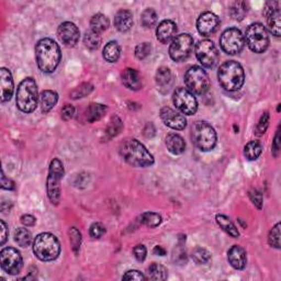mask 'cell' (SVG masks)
<instances>
[{
	"instance_id": "2",
	"label": "cell",
	"mask_w": 281,
	"mask_h": 281,
	"mask_svg": "<svg viewBox=\"0 0 281 281\" xmlns=\"http://www.w3.org/2000/svg\"><path fill=\"white\" fill-rule=\"evenodd\" d=\"M121 157L133 167H149L154 164V157L136 139H126L120 144Z\"/></svg>"
},
{
	"instance_id": "25",
	"label": "cell",
	"mask_w": 281,
	"mask_h": 281,
	"mask_svg": "<svg viewBox=\"0 0 281 281\" xmlns=\"http://www.w3.org/2000/svg\"><path fill=\"white\" fill-rule=\"evenodd\" d=\"M58 101V95L53 90H44L40 96L41 109L44 113H48L56 106Z\"/></svg>"
},
{
	"instance_id": "45",
	"label": "cell",
	"mask_w": 281,
	"mask_h": 281,
	"mask_svg": "<svg viewBox=\"0 0 281 281\" xmlns=\"http://www.w3.org/2000/svg\"><path fill=\"white\" fill-rule=\"evenodd\" d=\"M107 232V229L105 227V225L102 223H99V222H96L94 223L93 225L90 226L89 228V234H90V236L97 239V238H100L104 236V235L106 234Z\"/></svg>"
},
{
	"instance_id": "10",
	"label": "cell",
	"mask_w": 281,
	"mask_h": 281,
	"mask_svg": "<svg viewBox=\"0 0 281 281\" xmlns=\"http://www.w3.org/2000/svg\"><path fill=\"white\" fill-rule=\"evenodd\" d=\"M220 45L228 55L238 54L244 49L245 39L241 30L237 28L226 29L220 38Z\"/></svg>"
},
{
	"instance_id": "26",
	"label": "cell",
	"mask_w": 281,
	"mask_h": 281,
	"mask_svg": "<svg viewBox=\"0 0 281 281\" xmlns=\"http://www.w3.org/2000/svg\"><path fill=\"white\" fill-rule=\"evenodd\" d=\"M108 111L107 106L101 104H91L86 111V119L89 123H94L96 121H99L105 116Z\"/></svg>"
},
{
	"instance_id": "48",
	"label": "cell",
	"mask_w": 281,
	"mask_h": 281,
	"mask_svg": "<svg viewBox=\"0 0 281 281\" xmlns=\"http://www.w3.org/2000/svg\"><path fill=\"white\" fill-rule=\"evenodd\" d=\"M123 280H145L146 277L144 275H143L139 270H129V272H126L125 275L122 277Z\"/></svg>"
},
{
	"instance_id": "43",
	"label": "cell",
	"mask_w": 281,
	"mask_h": 281,
	"mask_svg": "<svg viewBox=\"0 0 281 281\" xmlns=\"http://www.w3.org/2000/svg\"><path fill=\"white\" fill-rule=\"evenodd\" d=\"M152 45L149 42H144L137 45L135 48V56L137 59H145L151 54Z\"/></svg>"
},
{
	"instance_id": "15",
	"label": "cell",
	"mask_w": 281,
	"mask_h": 281,
	"mask_svg": "<svg viewBox=\"0 0 281 281\" xmlns=\"http://www.w3.org/2000/svg\"><path fill=\"white\" fill-rule=\"evenodd\" d=\"M57 37L65 47L73 48L78 43L80 32L77 25L73 22H63L57 29Z\"/></svg>"
},
{
	"instance_id": "16",
	"label": "cell",
	"mask_w": 281,
	"mask_h": 281,
	"mask_svg": "<svg viewBox=\"0 0 281 281\" xmlns=\"http://www.w3.org/2000/svg\"><path fill=\"white\" fill-rule=\"evenodd\" d=\"M264 14L267 18V24L268 28L276 37H280L281 34V23H280V9H279V2L277 1H270L266 3V7L264 9Z\"/></svg>"
},
{
	"instance_id": "39",
	"label": "cell",
	"mask_w": 281,
	"mask_h": 281,
	"mask_svg": "<svg viewBox=\"0 0 281 281\" xmlns=\"http://www.w3.org/2000/svg\"><path fill=\"white\" fill-rule=\"evenodd\" d=\"M155 79H156V83H157L158 86H161V87L167 86L171 80L170 69L167 68V67H164V66H163V67H160L156 71Z\"/></svg>"
},
{
	"instance_id": "38",
	"label": "cell",
	"mask_w": 281,
	"mask_h": 281,
	"mask_svg": "<svg viewBox=\"0 0 281 281\" xmlns=\"http://www.w3.org/2000/svg\"><path fill=\"white\" fill-rule=\"evenodd\" d=\"M84 44L90 50H97L101 44L100 34L94 31H87L84 35Z\"/></svg>"
},
{
	"instance_id": "37",
	"label": "cell",
	"mask_w": 281,
	"mask_h": 281,
	"mask_svg": "<svg viewBox=\"0 0 281 281\" xmlns=\"http://www.w3.org/2000/svg\"><path fill=\"white\" fill-rule=\"evenodd\" d=\"M229 12H231V16L234 20H237V21H242L245 18V16L247 14V7L246 3L243 1H236L233 3V6L229 9Z\"/></svg>"
},
{
	"instance_id": "40",
	"label": "cell",
	"mask_w": 281,
	"mask_h": 281,
	"mask_svg": "<svg viewBox=\"0 0 281 281\" xmlns=\"http://www.w3.org/2000/svg\"><path fill=\"white\" fill-rule=\"evenodd\" d=\"M94 90V86L89 83L81 84L80 86L76 87V88L70 93V98L71 99H80L84 98L87 95H89L91 91Z\"/></svg>"
},
{
	"instance_id": "8",
	"label": "cell",
	"mask_w": 281,
	"mask_h": 281,
	"mask_svg": "<svg viewBox=\"0 0 281 281\" xmlns=\"http://www.w3.org/2000/svg\"><path fill=\"white\" fill-rule=\"evenodd\" d=\"M245 40L250 51L254 53H264L269 47V37L267 30L264 27V24L259 22H255L249 25L245 32Z\"/></svg>"
},
{
	"instance_id": "41",
	"label": "cell",
	"mask_w": 281,
	"mask_h": 281,
	"mask_svg": "<svg viewBox=\"0 0 281 281\" xmlns=\"http://www.w3.org/2000/svg\"><path fill=\"white\" fill-rule=\"evenodd\" d=\"M268 243L272 247L277 249L280 248V223H277L270 229L268 235Z\"/></svg>"
},
{
	"instance_id": "49",
	"label": "cell",
	"mask_w": 281,
	"mask_h": 281,
	"mask_svg": "<svg viewBox=\"0 0 281 281\" xmlns=\"http://www.w3.org/2000/svg\"><path fill=\"white\" fill-rule=\"evenodd\" d=\"M75 114V108L71 105H65L62 110V119L64 121H68Z\"/></svg>"
},
{
	"instance_id": "24",
	"label": "cell",
	"mask_w": 281,
	"mask_h": 281,
	"mask_svg": "<svg viewBox=\"0 0 281 281\" xmlns=\"http://www.w3.org/2000/svg\"><path fill=\"white\" fill-rule=\"evenodd\" d=\"M166 146L173 155H180L186 151V142L176 133H170L166 136Z\"/></svg>"
},
{
	"instance_id": "47",
	"label": "cell",
	"mask_w": 281,
	"mask_h": 281,
	"mask_svg": "<svg viewBox=\"0 0 281 281\" xmlns=\"http://www.w3.org/2000/svg\"><path fill=\"white\" fill-rule=\"evenodd\" d=\"M249 198H250V200H252V202L255 204V206H256L258 209H262V207H263L262 193H260L258 190H255V189H253V190L249 191Z\"/></svg>"
},
{
	"instance_id": "30",
	"label": "cell",
	"mask_w": 281,
	"mask_h": 281,
	"mask_svg": "<svg viewBox=\"0 0 281 281\" xmlns=\"http://www.w3.org/2000/svg\"><path fill=\"white\" fill-rule=\"evenodd\" d=\"M263 152V146L258 141H250L244 147V155L248 161H256Z\"/></svg>"
},
{
	"instance_id": "1",
	"label": "cell",
	"mask_w": 281,
	"mask_h": 281,
	"mask_svg": "<svg viewBox=\"0 0 281 281\" xmlns=\"http://www.w3.org/2000/svg\"><path fill=\"white\" fill-rule=\"evenodd\" d=\"M35 58L40 70L47 74L53 73L62 59L58 44L52 39H41L35 45Z\"/></svg>"
},
{
	"instance_id": "29",
	"label": "cell",
	"mask_w": 281,
	"mask_h": 281,
	"mask_svg": "<svg viewBox=\"0 0 281 281\" xmlns=\"http://www.w3.org/2000/svg\"><path fill=\"white\" fill-rule=\"evenodd\" d=\"M109 24H110L109 19L102 13L95 14V16L90 20L91 31H94L98 34L105 32L106 30L109 28Z\"/></svg>"
},
{
	"instance_id": "13",
	"label": "cell",
	"mask_w": 281,
	"mask_h": 281,
	"mask_svg": "<svg viewBox=\"0 0 281 281\" xmlns=\"http://www.w3.org/2000/svg\"><path fill=\"white\" fill-rule=\"evenodd\" d=\"M0 265L4 273L8 275H18L23 267L21 254L13 247H6L0 253Z\"/></svg>"
},
{
	"instance_id": "27",
	"label": "cell",
	"mask_w": 281,
	"mask_h": 281,
	"mask_svg": "<svg viewBox=\"0 0 281 281\" xmlns=\"http://www.w3.org/2000/svg\"><path fill=\"white\" fill-rule=\"evenodd\" d=\"M218 225L221 227L224 232L227 233L229 236L236 238L239 236V232L237 227L235 226V224L229 220L227 217L223 216V214H218L216 217Z\"/></svg>"
},
{
	"instance_id": "42",
	"label": "cell",
	"mask_w": 281,
	"mask_h": 281,
	"mask_svg": "<svg viewBox=\"0 0 281 281\" xmlns=\"http://www.w3.org/2000/svg\"><path fill=\"white\" fill-rule=\"evenodd\" d=\"M68 234H69V241L71 244V247H73L74 252L77 254L81 244V234L76 227H71L69 229Z\"/></svg>"
},
{
	"instance_id": "50",
	"label": "cell",
	"mask_w": 281,
	"mask_h": 281,
	"mask_svg": "<svg viewBox=\"0 0 281 281\" xmlns=\"http://www.w3.org/2000/svg\"><path fill=\"white\" fill-rule=\"evenodd\" d=\"M1 188L6 189V190H13L14 189V182L7 178L3 171H1Z\"/></svg>"
},
{
	"instance_id": "28",
	"label": "cell",
	"mask_w": 281,
	"mask_h": 281,
	"mask_svg": "<svg viewBox=\"0 0 281 281\" xmlns=\"http://www.w3.org/2000/svg\"><path fill=\"white\" fill-rule=\"evenodd\" d=\"M121 49L119 43L116 41H110V42L106 45L104 49V58L109 63H115L120 57Z\"/></svg>"
},
{
	"instance_id": "20",
	"label": "cell",
	"mask_w": 281,
	"mask_h": 281,
	"mask_svg": "<svg viewBox=\"0 0 281 281\" xmlns=\"http://www.w3.org/2000/svg\"><path fill=\"white\" fill-rule=\"evenodd\" d=\"M176 32H177L176 23L171 21V20H164V21H162L160 24H158L156 30V37L161 43L167 44L175 38Z\"/></svg>"
},
{
	"instance_id": "12",
	"label": "cell",
	"mask_w": 281,
	"mask_h": 281,
	"mask_svg": "<svg viewBox=\"0 0 281 281\" xmlns=\"http://www.w3.org/2000/svg\"><path fill=\"white\" fill-rule=\"evenodd\" d=\"M172 102L176 108L183 114L192 115L198 110V101L196 97L188 89L181 88V87L173 91Z\"/></svg>"
},
{
	"instance_id": "3",
	"label": "cell",
	"mask_w": 281,
	"mask_h": 281,
	"mask_svg": "<svg viewBox=\"0 0 281 281\" xmlns=\"http://www.w3.org/2000/svg\"><path fill=\"white\" fill-rule=\"evenodd\" d=\"M218 79L222 88L227 91H236L244 85L245 71L239 63L235 60H227L220 66Z\"/></svg>"
},
{
	"instance_id": "44",
	"label": "cell",
	"mask_w": 281,
	"mask_h": 281,
	"mask_svg": "<svg viewBox=\"0 0 281 281\" xmlns=\"http://www.w3.org/2000/svg\"><path fill=\"white\" fill-rule=\"evenodd\" d=\"M269 125V113L268 112H265V113L260 117L259 122L256 125V130H255V133L258 136H262L265 134V132L267 131V127Z\"/></svg>"
},
{
	"instance_id": "11",
	"label": "cell",
	"mask_w": 281,
	"mask_h": 281,
	"mask_svg": "<svg viewBox=\"0 0 281 281\" xmlns=\"http://www.w3.org/2000/svg\"><path fill=\"white\" fill-rule=\"evenodd\" d=\"M192 48L193 38L190 34L182 33L172 39L169 48V55L175 62H181L190 55Z\"/></svg>"
},
{
	"instance_id": "14",
	"label": "cell",
	"mask_w": 281,
	"mask_h": 281,
	"mask_svg": "<svg viewBox=\"0 0 281 281\" xmlns=\"http://www.w3.org/2000/svg\"><path fill=\"white\" fill-rule=\"evenodd\" d=\"M196 56L206 68H213L219 60L218 49L210 40L200 41L196 45Z\"/></svg>"
},
{
	"instance_id": "55",
	"label": "cell",
	"mask_w": 281,
	"mask_h": 281,
	"mask_svg": "<svg viewBox=\"0 0 281 281\" xmlns=\"http://www.w3.org/2000/svg\"><path fill=\"white\" fill-rule=\"evenodd\" d=\"M154 254L155 255H160V256H164V255L166 254V250L163 248L162 246H156L154 248Z\"/></svg>"
},
{
	"instance_id": "32",
	"label": "cell",
	"mask_w": 281,
	"mask_h": 281,
	"mask_svg": "<svg viewBox=\"0 0 281 281\" xmlns=\"http://www.w3.org/2000/svg\"><path fill=\"white\" fill-rule=\"evenodd\" d=\"M139 222L147 227L154 228L162 223V217L155 212H145L140 216Z\"/></svg>"
},
{
	"instance_id": "9",
	"label": "cell",
	"mask_w": 281,
	"mask_h": 281,
	"mask_svg": "<svg viewBox=\"0 0 281 281\" xmlns=\"http://www.w3.org/2000/svg\"><path fill=\"white\" fill-rule=\"evenodd\" d=\"M185 84L187 89L195 95H204L210 88V79L208 74L199 66H191L186 71Z\"/></svg>"
},
{
	"instance_id": "54",
	"label": "cell",
	"mask_w": 281,
	"mask_h": 281,
	"mask_svg": "<svg viewBox=\"0 0 281 281\" xmlns=\"http://www.w3.org/2000/svg\"><path fill=\"white\" fill-rule=\"evenodd\" d=\"M273 149H274V151H275L276 153L279 152V150H280V133H279V130L277 131V133H276Z\"/></svg>"
},
{
	"instance_id": "34",
	"label": "cell",
	"mask_w": 281,
	"mask_h": 281,
	"mask_svg": "<svg viewBox=\"0 0 281 281\" xmlns=\"http://www.w3.org/2000/svg\"><path fill=\"white\" fill-rule=\"evenodd\" d=\"M191 258L193 259V262L198 265H207L210 263L211 254L209 253L206 248L196 247L192 250Z\"/></svg>"
},
{
	"instance_id": "21",
	"label": "cell",
	"mask_w": 281,
	"mask_h": 281,
	"mask_svg": "<svg viewBox=\"0 0 281 281\" xmlns=\"http://www.w3.org/2000/svg\"><path fill=\"white\" fill-rule=\"evenodd\" d=\"M0 88H1V102H7L13 95V79L10 70L2 67L0 69Z\"/></svg>"
},
{
	"instance_id": "36",
	"label": "cell",
	"mask_w": 281,
	"mask_h": 281,
	"mask_svg": "<svg viewBox=\"0 0 281 281\" xmlns=\"http://www.w3.org/2000/svg\"><path fill=\"white\" fill-rule=\"evenodd\" d=\"M157 22V13L154 9H145L141 14V23L144 28L151 29Z\"/></svg>"
},
{
	"instance_id": "46",
	"label": "cell",
	"mask_w": 281,
	"mask_h": 281,
	"mask_svg": "<svg viewBox=\"0 0 281 281\" xmlns=\"http://www.w3.org/2000/svg\"><path fill=\"white\" fill-rule=\"evenodd\" d=\"M133 254H134V257L139 262H144L146 258L147 250L144 245H136V246L133 248Z\"/></svg>"
},
{
	"instance_id": "17",
	"label": "cell",
	"mask_w": 281,
	"mask_h": 281,
	"mask_svg": "<svg viewBox=\"0 0 281 281\" xmlns=\"http://www.w3.org/2000/svg\"><path fill=\"white\" fill-rule=\"evenodd\" d=\"M161 119L164 122V124L172 130L181 131L187 125V120L179 112L173 110L170 107H164L161 110Z\"/></svg>"
},
{
	"instance_id": "52",
	"label": "cell",
	"mask_w": 281,
	"mask_h": 281,
	"mask_svg": "<svg viewBox=\"0 0 281 281\" xmlns=\"http://www.w3.org/2000/svg\"><path fill=\"white\" fill-rule=\"evenodd\" d=\"M21 223L23 224L24 226H33L35 223H37V219H35L33 216H30V214H23L21 217Z\"/></svg>"
},
{
	"instance_id": "6",
	"label": "cell",
	"mask_w": 281,
	"mask_h": 281,
	"mask_svg": "<svg viewBox=\"0 0 281 281\" xmlns=\"http://www.w3.org/2000/svg\"><path fill=\"white\" fill-rule=\"evenodd\" d=\"M192 143L202 152L212 151L217 145V132L206 121H196L191 126Z\"/></svg>"
},
{
	"instance_id": "18",
	"label": "cell",
	"mask_w": 281,
	"mask_h": 281,
	"mask_svg": "<svg viewBox=\"0 0 281 281\" xmlns=\"http://www.w3.org/2000/svg\"><path fill=\"white\" fill-rule=\"evenodd\" d=\"M220 25V19L213 12L207 11L200 14L197 20V29L203 37H210L217 31Z\"/></svg>"
},
{
	"instance_id": "51",
	"label": "cell",
	"mask_w": 281,
	"mask_h": 281,
	"mask_svg": "<svg viewBox=\"0 0 281 281\" xmlns=\"http://www.w3.org/2000/svg\"><path fill=\"white\" fill-rule=\"evenodd\" d=\"M0 226H1V241H0V244L4 245V243L7 242V239L9 237V228L3 220L0 221Z\"/></svg>"
},
{
	"instance_id": "4",
	"label": "cell",
	"mask_w": 281,
	"mask_h": 281,
	"mask_svg": "<svg viewBox=\"0 0 281 281\" xmlns=\"http://www.w3.org/2000/svg\"><path fill=\"white\" fill-rule=\"evenodd\" d=\"M33 253L42 262H52L59 256L60 244L51 233H41L33 242Z\"/></svg>"
},
{
	"instance_id": "23",
	"label": "cell",
	"mask_w": 281,
	"mask_h": 281,
	"mask_svg": "<svg viewBox=\"0 0 281 281\" xmlns=\"http://www.w3.org/2000/svg\"><path fill=\"white\" fill-rule=\"evenodd\" d=\"M114 27L120 32L130 31L133 27V14L130 10L121 9L114 17Z\"/></svg>"
},
{
	"instance_id": "31",
	"label": "cell",
	"mask_w": 281,
	"mask_h": 281,
	"mask_svg": "<svg viewBox=\"0 0 281 281\" xmlns=\"http://www.w3.org/2000/svg\"><path fill=\"white\" fill-rule=\"evenodd\" d=\"M147 277L151 280H166L168 277L167 269L163 265L153 263L147 268Z\"/></svg>"
},
{
	"instance_id": "53",
	"label": "cell",
	"mask_w": 281,
	"mask_h": 281,
	"mask_svg": "<svg viewBox=\"0 0 281 281\" xmlns=\"http://www.w3.org/2000/svg\"><path fill=\"white\" fill-rule=\"evenodd\" d=\"M176 260L178 263H186L187 262V255L185 250H182L181 248L176 252Z\"/></svg>"
},
{
	"instance_id": "22",
	"label": "cell",
	"mask_w": 281,
	"mask_h": 281,
	"mask_svg": "<svg viewBox=\"0 0 281 281\" xmlns=\"http://www.w3.org/2000/svg\"><path fill=\"white\" fill-rule=\"evenodd\" d=\"M122 83L127 89L137 91L142 88V79L139 71L133 68H126L121 75Z\"/></svg>"
},
{
	"instance_id": "33",
	"label": "cell",
	"mask_w": 281,
	"mask_h": 281,
	"mask_svg": "<svg viewBox=\"0 0 281 281\" xmlns=\"http://www.w3.org/2000/svg\"><path fill=\"white\" fill-rule=\"evenodd\" d=\"M14 241L21 247H28L32 243V234L28 228L18 227L14 231Z\"/></svg>"
},
{
	"instance_id": "7",
	"label": "cell",
	"mask_w": 281,
	"mask_h": 281,
	"mask_svg": "<svg viewBox=\"0 0 281 281\" xmlns=\"http://www.w3.org/2000/svg\"><path fill=\"white\" fill-rule=\"evenodd\" d=\"M64 176L63 163L58 158H54L49 167V176L47 180V190L50 201L57 206L60 200V180Z\"/></svg>"
},
{
	"instance_id": "19",
	"label": "cell",
	"mask_w": 281,
	"mask_h": 281,
	"mask_svg": "<svg viewBox=\"0 0 281 281\" xmlns=\"http://www.w3.org/2000/svg\"><path fill=\"white\" fill-rule=\"evenodd\" d=\"M227 260L229 265L232 266L234 269L242 270L245 268L247 263V256L246 250H245L239 245H234L227 252Z\"/></svg>"
},
{
	"instance_id": "5",
	"label": "cell",
	"mask_w": 281,
	"mask_h": 281,
	"mask_svg": "<svg viewBox=\"0 0 281 281\" xmlns=\"http://www.w3.org/2000/svg\"><path fill=\"white\" fill-rule=\"evenodd\" d=\"M38 86L32 77L24 78L17 90V107L24 113H31L38 107Z\"/></svg>"
},
{
	"instance_id": "35",
	"label": "cell",
	"mask_w": 281,
	"mask_h": 281,
	"mask_svg": "<svg viewBox=\"0 0 281 281\" xmlns=\"http://www.w3.org/2000/svg\"><path fill=\"white\" fill-rule=\"evenodd\" d=\"M122 130H123V122L121 121L120 117L113 116L111 119V121L109 122L108 126H107L106 134L109 136V139H112V137H114L117 134H120V132Z\"/></svg>"
}]
</instances>
